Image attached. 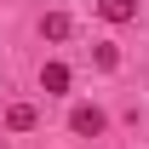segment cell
Listing matches in <instances>:
<instances>
[{"mask_svg": "<svg viewBox=\"0 0 149 149\" xmlns=\"http://www.w3.org/2000/svg\"><path fill=\"white\" fill-rule=\"evenodd\" d=\"M103 126H109V115L97 109V103H74V109H69V132H74V138H97Z\"/></svg>", "mask_w": 149, "mask_h": 149, "instance_id": "1", "label": "cell"}, {"mask_svg": "<svg viewBox=\"0 0 149 149\" xmlns=\"http://www.w3.org/2000/svg\"><path fill=\"white\" fill-rule=\"evenodd\" d=\"M97 17L103 23H132L138 17V0H97Z\"/></svg>", "mask_w": 149, "mask_h": 149, "instance_id": "2", "label": "cell"}, {"mask_svg": "<svg viewBox=\"0 0 149 149\" xmlns=\"http://www.w3.org/2000/svg\"><path fill=\"white\" fill-rule=\"evenodd\" d=\"M35 103H12V109H6V132H35Z\"/></svg>", "mask_w": 149, "mask_h": 149, "instance_id": "3", "label": "cell"}, {"mask_svg": "<svg viewBox=\"0 0 149 149\" xmlns=\"http://www.w3.org/2000/svg\"><path fill=\"white\" fill-rule=\"evenodd\" d=\"M69 29H74L69 12H46V17H40V35H46V40H69Z\"/></svg>", "mask_w": 149, "mask_h": 149, "instance_id": "4", "label": "cell"}, {"mask_svg": "<svg viewBox=\"0 0 149 149\" xmlns=\"http://www.w3.org/2000/svg\"><path fill=\"white\" fill-rule=\"evenodd\" d=\"M40 86L46 92H69V63H46L40 69Z\"/></svg>", "mask_w": 149, "mask_h": 149, "instance_id": "5", "label": "cell"}, {"mask_svg": "<svg viewBox=\"0 0 149 149\" xmlns=\"http://www.w3.org/2000/svg\"><path fill=\"white\" fill-rule=\"evenodd\" d=\"M92 63H97V69H115V63H120V52H115L109 40H97V46H92Z\"/></svg>", "mask_w": 149, "mask_h": 149, "instance_id": "6", "label": "cell"}]
</instances>
